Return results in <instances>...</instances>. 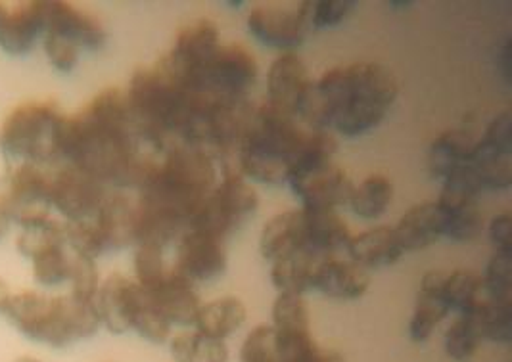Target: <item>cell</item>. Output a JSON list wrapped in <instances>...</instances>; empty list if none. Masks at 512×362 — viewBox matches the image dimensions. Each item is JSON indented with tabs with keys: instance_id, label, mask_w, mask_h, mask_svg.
<instances>
[{
	"instance_id": "6da1fadb",
	"label": "cell",
	"mask_w": 512,
	"mask_h": 362,
	"mask_svg": "<svg viewBox=\"0 0 512 362\" xmlns=\"http://www.w3.org/2000/svg\"><path fill=\"white\" fill-rule=\"evenodd\" d=\"M148 150L152 148L137 133L127 96L119 89L100 92L66 119L64 159L104 186L139 190L158 167Z\"/></svg>"
},
{
	"instance_id": "7a4b0ae2",
	"label": "cell",
	"mask_w": 512,
	"mask_h": 362,
	"mask_svg": "<svg viewBox=\"0 0 512 362\" xmlns=\"http://www.w3.org/2000/svg\"><path fill=\"white\" fill-rule=\"evenodd\" d=\"M307 133L309 129H303L296 115L282 112L269 102L263 104L238 148L242 177L267 186L288 182L290 167Z\"/></svg>"
},
{
	"instance_id": "3957f363",
	"label": "cell",
	"mask_w": 512,
	"mask_h": 362,
	"mask_svg": "<svg viewBox=\"0 0 512 362\" xmlns=\"http://www.w3.org/2000/svg\"><path fill=\"white\" fill-rule=\"evenodd\" d=\"M4 315L25 338L62 349L93 338L100 328L96 305L75 297H47L37 292L12 295Z\"/></svg>"
},
{
	"instance_id": "277c9868",
	"label": "cell",
	"mask_w": 512,
	"mask_h": 362,
	"mask_svg": "<svg viewBox=\"0 0 512 362\" xmlns=\"http://www.w3.org/2000/svg\"><path fill=\"white\" fill-rule=\"evenodd\" d=\"M66 115L56 102H27L0 125V152L10 165L43 167L64 159Z\"/></svg>"
},
{
	"instance_id": "5b68a950",
	"label": "cell",
	"mask_w": 512,
	"mask_h": 362,
	"mask_svg": "<svg viewBox=\"0 0 512 362\" xmlns=\"http://www.w3.org/2000/svg\"><path fill=\"white\" fill-rule=\"evenodd\" d=\"M257 207V192L242 173L227 171L221 184L213 188L194 213L188 230H198L225 242L256 215Z\"/></svg>"
},
{
	"instance_id": "8992f818",
	"label": "cell",
	"mask_w": 512,
	"mask_h": 362,
	"mask_svg": "<svg viewBox=\"0 0 512 362\" xmlns=\"http://www.w3.org/2000/svg\"><path fill=\"white\" fill-rule=\"evenodd\" d=\"M256 79V58L242 45L219 46L204 66L181 77L188 91L215 96H248Z\"/></svg>"
},
{
	"instance_id": "52a82bcc",
	"label": "cell",
	"mask_w": 512,
	"mask_h": 362,
	"mask_svg": "<svg viewBox=\"0 0 512 362\" xmlns=\"http://www.w3.org/2000/svg\"><path fill=\"white\" fill-rule=\"evenodd\" d=\"M0 207L22 228L50 219V173L27 163L10 165L0 179Z\"/></svg>"
},
{
	"instance_id": "ba28073f",
	"label": "cell",
	"mask_w": 512,
	"mask_h": 362,
	"mask_svg": "<svg viewBox=\"0 0 512 362\" xmlns=\"http://www.w3.org/2000/svg\"><path fill=\"white\" fill-rule=\"evenodd\" d=\"M288 184L305 211H336L350 204L353 182L334 161L290 173Z\"/></svg>"
},
{
	"instance_id": "9c48e42d",
	"label": "cell",
	"mask_w": 512,
	"mask_h": 362,
	"mask_svg": "<svg viewBox=\"0 0 512 362\" xmlns=\"http://www.w3.org/2000/svg\"><path fill=\"white\" fill-rule=\"evenodd\" d=\"M106 194L102 182L73 165L50 173V202L70 223L93 221Z\"/></svg>"
},
{
	"instance_id": "30bf717a",
	"label": "cell",
	"mask_w": 512,
	"mask_h": 362,
	"mask_svg": "<svg viewBox=\"0 0 512 362\" xmlns=\"http://www.w3.org/2000/svg\"><path fill=\"white\" fill-rule=\"evenodd\" d=\"M307 2L298 10L257 6L248 16V31L261 45L277 48L282 52H294L305 43L309 31Z\"/></svg>"
},
{
	"instance_id": "8fae6325",
	"label": "cell",
	"mask_w": 512,
	"mask_h": 362,
	"mask_svg": "<svg viewBox=\"0 0 512 362\" xmlns=\"http://www.w3.org/2000/svg\"><path fill=\"white\" fill-rule=\"evenodd\" d=\"M188 282H213L227 271L225 244L198 230H187L177 242V263L173 267Z\"/></svg>"
},
{
	"instance_id": "7c38bea8",
	"label": "cell",
	"mask_w": 512,
	"mask_h": 362,
	"mask_svg": "<svg viewBox=\"0 0 512 362\" xmlns=\"http://www.w3.org/2000/svg\"><path fill=\"white\" fill-rule=\"evenodd\" d=\"M45 35H60L71 41L79 50L98 52L106 45V31L98 20L73 8L68 2L58 0H41Z\"/></svg>"
},
{
	"instance_id": "4fadbf2b",
	"label": "cell",
	"mask_w": 512,
	"mask_h": 362,
	"mask_svg": "<svg viewBox=\"0 0 512 362\" xmlns=\"http://www.w3.org/2000/svg\"><path fill=\"white\" fill-rule=\"evenodd\" d=\"M94 223L100 230L108 251L129 248L137 244V228H139V209L137 200L117 190L106 194L100 205Z\"/></svg>"
},
{
	"instance_id": "5bb4252c",
	"label": "cell",
	"mask_w": 512,
	"mask_h": 362,
	"mask_svg": "<svg viewBox=\"0 0 512 362\" xmlns=\"http://www.w3.org/2000/svg\"><path fill=\"white\" fill-rule=\"evenodd\" d=\"M221 46L219 29L211 20H198L187 25L179 35L171 52L163 58L179 77L204 66Z\"/></svg>"
},
{
	"instance_id": "9a60e30c",
	"label": "cell",
	"mask_w": 512,
	"mask_h": 362,
	"mask_svg": "<svg viewBox=\"0 0 512 362\" xmlns=\"http://www.w3.org/2000/svg\"><path fill=\"white\" fill-rule=\"evenodd\" d=\"M139 294V284L131 282L123 274H112L98 288L94 299L100 324H104L112 334H125L131 330V318L135 301Z\"/></svg>"
},
{
	"instance_id": "2e32d148",
	"label": "cell",
	"mask_w": 512,
	"mask_h": 362,
	"mask_svg": "<svg viewBox=\"0 0 512 362\" xmlns=\"http://www.w3.org/2000/svg\"><path fill=\"white\" fill-rule=\"evenodd\" d=\"M309 83L311 79L302 58L296 52H282L267 73L269 104L296 115V106Z\"/></svg>"
},
{
	"instance_id": "e0dca14e",
	"label": "cell",
	"mask_w": 512,
	"mask_h": 362,
	"mask_svg": "<svg viewBox=\"0 0 512 362\" xmlns=\"http://www.w3.org/2000/svg\"><path fill=\"white\" fill-rule=\"evenodd\" d=\"M144 292L150 295L156 309L171 326H192L196 322L198 311L202 307L200 297L194 290V284L188 282L187 278L181 276L175 269L167 271L165 280L158 288Z\"/></svg>"
},
{
	"instance_id": "ac0fdd59",
	"label": "cell",
	"mask_w": 512,
	"mask_h": 362,
	"mask_svg": "<svg viewBox=\"0 0 512 362\" xmlns=\"http://www.w3.org/2000/svg\"><path fill=\"white\" fill-rule=\"evenodd\" d=\"M371 286V272L365 271L353 261H340L336 257L325 259L313 280V290L336 299V301H357L367 294Z\"/></svg>"
},
{
	"instance_id": "d6986e66",
	"label": "cell",
	"mask_w": 512,
	"mask_h": 362,
	"mask_svg": "<svg viewBox=\"0 0 512 362\" xmlns=\"http://www.w3.org/2000/svg\"><path fill=\"white\" fill-rule=\"evenodd\" d=\"M445 276H447L445 271H428L420 280L415 313L409 322V338L415 343L430 340L436 326L442 322L443 318L451 315L443 297Z\"/></svg>"
},
{
	"instance_id": "ffe728a7",
	"label": "cell",
	"mask_w": 512,
	"mask_h": 362,
	"mask_svg": "<svg viewBox=\"0 0 512 362\" xmlns=\"http://www.w3.org/2000/svg\"><path fill=\"white\" fill-rule=\"evenodd\" d=\"M259 249L273 263L307 249L303 209H290L269 219L261 230Z\"/></svg>"
},
{
	"instance_id": "44dd1931",
	"label": "cell",
	"mask_w": 512,
	"mask_h": 362,
	"mask_svg": "<svg viewBox=\"0 0 512 362\" xmlns=\"http://www.w3.org/2000/svg\"><path fill=\"white\" fill-rule=\"evenodd\" d=\"M350 261L363 267L365 271H380L396 265L403 255L397 242L394 227H376L351 236L348 244Z\"/></svg>"
},
{
	"instance_id": "7402d4cb",
	"label": "cell",
	"mask_w": 512,
	"mask_h": 362,
	"mask_svg": "<svg viewBox=\"0 0 512 362\" xmlns=\"http://www.w3.org/2000/svg\"><path fill=\"white\" fill-rule=\"evenodd\" d=\"M41 33H45L41 0L27 2L8 12L0 23V48L10 56H25Z\"/></svg>"
},
{
	"instance_id": "603a6c76",
	"label": "cell",
	"mask_w": 512,
	"mask_h": 362,
	"mask_svg": "<svg viewBox=\"0 0 512 362\" xmlns=\"http://www.w3.org/2000/svg\"><path fill=\"white\" fill-rule=\"evenodd\" d=\"M397 242L405 251H422L443 238V215L436 204L411 207L394 227Z\"/></svg>"
},
{
	"instance_id": "cb8c5ba5",
	"label": "cell",
	"mask_w": 512,
	"mask_h": 362,
	"mask_svg": "<svg viewBox=\"0 0 512 362\" xmlns=\"http://www.w3.org/2000/svg\"><path fill=\"white\" fill-rule=\"evenodd\" d=\"M305 240L307 249L315 255L330 259L346 251L351 240L348 225L336 211H305Z\"/></svg>"
},
{
	"instance_id": "d4e9b609",
	"label": "cell",
	"mask_w": 512,
	"mask_h": 362,
	"mask_svg": "<svg viewBox=\"0 0 512 362\" xmlns=\"http://www.w3.org/2000/svg\"><path fill=\"white\" fill-rule=\"evenodd\" d=\"M246 318L248 311L242 299L234 295H225L204 303L198 311L194 326L204 336L225 341V338L233 336L234 332H238L244 326Z\"/></svg>"
},
{
	"instance_id": "484cf974",
	"label": "cell",
	"mask_w": 512,
	"mask_h": 362,
	"mask_svg": "<svg viewBox=\"0 0 512 362\" xmlns=\"http://www.w3.org/2000/svg\"><path fill=\"white\" fill-rule=\"evenodd\" d=\"M476 146L474 136L465 129H449L438 136L428 154V171L434 179H447L453 171L463 167Z\"/></svg>"
},
{
	"instance_id": "4316f807",
	"label": "cell",
	"mask_w": 512,
	"mask_h": 362,
	"mask_svg": "<svg viewBox=\"0 0 512 362\" xmlns=\"http://www.w3.org/2000/svg\"><path fill=\"white\" fill-rule=\"evenodd\" d=\"M325 259L309 249H302L290 257L273 263L271 282L279 294L303 295L313 290V280L319 265Z\"/></svg>"
},
{
	"instance_id": "83f0119b",
	"label": "cell",
	"mask_w": 512,
	"mask_h": 362,
	"mask_svg": "<svg viewBox=\"0 0 512 362\" xmlns=\"http://www.w3.org/2000/svg\"><path fill=\"white\" fill-rule=\"evenodd\" d=\"M386 114H388L386 108L369 102L365 98L344 96L338 106L332 127L340 135L357 138V136L367 135L374 129H378Z\"/></svg>"
},
{
	"instance_id": "f1b7e54d",
	"label": "cell",
	"mask_w": 512,
	"mask_h": 362,
	"mask_svg": "<svg viewBox=\"0 0 512 362\" xmlns=\"http://www.w3.org/2000/svg\"><path fill=\"white\" fill-rule=\"evenodd\" d=\"M463 317L472 318L482 340L493 341L499 345H509L512 341V301L489 299L488 295Z\"/></svg>"
},
{
	"instance_id": "f546056e",
	"label": "cell",
	"mask_w": 512,
	"mask_h": 362,
	"mask_svg": "<svg viewBox=\"0 0 512 362\" xmlns=\"http://www.w3.org/2000/svg\"><path fill=\"white\" fill-rule=\"evenodd\" d=\"M470 169L482 184V190H509L512 186V154L491 150L476 142L468 159Z\"/></svg>"
},
{
	"instance_id": "4dcf8cb0",
	"label": "cell",
	"mask_w": 512,
	"mask_h": 362,
	"mask_svg": "<svg viewBox=\"0 0 512 362\" xmlns=\"http://www.w3.org/2000/svg\"><path fill=\"white\" fill-rule=\"evenodd\" d=\"M392 200H394V184L390 179L382 175H371L359 186H353L348 205L357 217L365 221H374L388 211Z\"/></svg>"
},
{
	"instance_id": "1f68e13d",
	"label": "cell",
	"mask_w": 512,
	"mask_h": 362,
	"mask_svg": "<svg viewBox=\"0 0 512 362\" xmlns=\"http://www.w3.org/2000/svg\"><path fill=\"white\" fill-rule=\"evenodd\" d=\"M171 355L175 362H227L229 347L221 340L200 332H185L171 340Z\"/></svg>"
},
{
	"instance_id": "d6a6232c",
	"label": "cell",
	"mask_w": 512,
	"mask_h": 362,
	"mask_svg": "<svg viewBox=\"0 0 512 362\" xmlns=\"http://www.w3.org/2000/svg\"><path fill=\"white\" fill-rule=\"evenodd\" d=\"M443 297L451 313H457V317L468 315L484 297L482 280L468 271L447 272Z\"/></svg>"
},
{
	"instance_id": "836d02e7",
	"label": "cell",
	"mask_w": 512,
	"mask_h": 362,
	"mask_svg": "<svg viewBox=\"0 0 512 362\" xmlns=\"http://www.w3.org/2000/svg\"><path fill=\"white\" fill-rule=\"evenodd\" d=\"M273 328L279 336H309L311 318L302 295L279 294L273 303Z\"/></svg>"
},
{
	"instance_id": "e575fe53",
	"label": "cell",
	"mask_w": 512,
	"mask_h": 362,
	"mask_svg": "<svg viewBox=\"0 0 512 362\" xmlns=\"http://www.w3.org/2000/svg\"><path fill=\"white\" fill-rule=\"evenodd\" d=\"M64 246H66V230L62 223L54 219L24 227L16 242L18 251L29 259H35L37 255L45 253L48 249L64 248Z\"/></svg>"
},
{
	"instance_id": "d590c367",
	"label": "cell",
	"mask_w": 512,
	"mask_h": 362,
	"mask_svg": "<svg viewBox=\"0 0 512 362\" xmlns=\"http://www.w3.org/2000/svg\"><path fill=\"white\" fill-rule=\"evenodd\" d=\"M131 330H135L140 338L162 345L171 336V324L163 318L162 313L152 303L150 295L139 286V294L131 318Z\"/></svg>"
},
{
	"instance_id": "8d00e7d4",
	"label": "cell",
	"mask_w": 512,
	"mask_h": 362,
	"mask_svg": "<svg viewBox=\"0 0 512 362\" xmlns=\"http://www.w3.org/2000/svg\"><path fill=\"white\" fill-rule=\"evenodd\" d=\"M482 192H484L482 184L478 182L474 171L466 163L457 171H453L447 179H443L442 194H440V200L436 202V205L440 207V211H449L459 205L478 202V196Z\"/></svg>"
},
{
	"instance_id": "74e56055",
	"label": "cell",
	"mask_w": 512,
	"mask_h": 362,
	"mask_svg": "<svg viewBox=\"0 0 512 362\" xmlns=\"http://www.w3.org/2000/svg\"><path fill=\"white\" fill-rule=\"evenodd\" d=\"M443 238L453 242H470L480 236L484 230V217L478 207V202L459 205L455 209L442 211Z\"/></svg>"
},
{
	"instance_id": "f35d334b",
	"label": "cell",
	"mask_w": 512,
	"mask_h": 362,
	"mask_svg": "<svg viewBox=\"0 0 512 362\" xmlns=\"http://www.w3.org/2000/svg\"><path fill=\"white\" fill-rule=\"evenodd\" d=\"M482 343V336L472 318L457 317L445 332V353L451 361L470 362Z\"/></svg>"
},
{
	"instance_id": "ab89813d",
	"label": "cell",
	"mask_w": 512,
	"mask_h": 362,
	"mask_svg": "<svg viewBox=\"0 0 512 362\" xmlns=\"http://www.w3.org/2000/svg\"><path fill=\"white\" fill-rule=\"evenodd\" d=\"M240 362H282L273 326L254 328L240 349Z\"/></svg>"
},
{
	"instance_id": "60d3db41",
	"label": "cell",
	"mask_w": 512,
	"mask_h": 362,
	"mask_svg": "<svg viewBox=\"0 0 512 362\" xmlns=\"http://www.w3.org/2000/svg\"><path fill=\"white\" fill-rule=\"evenodd\" d=\"M165 263H163V249L152 244H139L135 253V272L137 284L142 290H154L162 284L167 276Z\"/></svg>"
},
{
	"instance_id": "b9f144b4",
	"label": "cell",
	"mask_w": 512,
	"mask_h": 362,
	"mask_svg": "<svg viewBox=\"0 0 512 362\" xmlns=\"http://www.w3.org/2000/svg\"><path fill=\"white\" fill-rule=\"evenodd\" d=\"M64 230H66V244L73 249L75 255L96 259L104 251H108L94 219L93 221H77V223L68 221L64 225Z\"/></svg>"
},
{
	"instance_id": "7bdbcfd3",
	"label": "cell",
	"mask_w": 512,
	"mask_h": 362,
	"mask_svg": "<svg viewBox=\"0 0 512 362\" xmlns=\"http://www.w3.org/2000/svg\"><path fill=\"white\" fill-rule=\"evenodd\" d=\"M484 294L497 301H512V253H495L484 276Z\"/></svg>"
},
{
	"instance_id": "ee69618b",
	"label": "cell",
	"mask_w": 512,
	"mask_h": 362,
	"mask_svg": "<svg viewBox=\"0 0 512 362\" xmlns=\"http://www.w3.org/2000/svg\"><path fill=\"white\" fill-rule=\"evenodd\" d=\"M71 257L64 248L48 249L33 259V278L43 286H58L70 280Z\"/></svg>"
},
{
	"instance_id": "f6af8a7d",
	"label": "cell",
	"mask_w": 512,
	"mask_h": 362,
	"mask_svg": "<svg viewBox=\"0 0 512 362\" xmlns=\"http://www.w3.org/2000/svg\"><path fill=\"white\" fill-rule=\"evenodd\" d=\"M357 8L355 0H319L307 2L309 27L328 29L346 22L351 12Z\"/></svg>"
},
{
	"instance_id": "bcb514c9",
	"label": "cell",
	"mask_w": 512,
	"mask_h": 362,
	"mask_svg": "<svg viewBox=\"0 0 512 362\" xmlns=\"http://www.w3.org/2000/svg\"><path fill=\"white\" fill-rule=\"evenodd\" d=\"M70 280L71 297L79 299V301H89L94 303L96 294H98V271H96V265H94V259L89 257H81V255H75L71 257V269H70Z\"/></svg>"
},
{
	"instance_id": "7dc6e473",
	"label": "cell",
	"mask_w": 512,
	"mask_h": 362,
	"mask_svg": "<svg viewBox=\"0 0 512 362\" xmlns=\"http://www.w3.org/2000/svg\"><path fill=\"white\" fill-rule=\"evenodd\" d=\"M484 146L491 150L503 152V154H512V114L511 110H505L501 114L495 115L489 121L486 135L480 140Z\"/></svg>"
},
{
	"instance_id": "c3c4849f",
	"label": "cell",
	"mask_w": 512,
	"mask_h": 362,
	"mask_svg": "<svg viewBox=\"0 0 512 362\" xmlns=\"http://www.w3.org/2000/svg\"><path fill=\"white\" fill-rule=\"evenodd\" d=\"M45 50L48 60L58 71L68 73L77 66L79 48L60 35H45Z\"/></svg>"
},
{
	"instance_id": "681fc988",
	"label": "cell",
	"mask_w": 512,
	"mask_h": 362,
	"mask_svg": "<svg viewBox=\"0 0 512 362\" xmlns=\"http://www.w3.org/2000/svg\"><path fill=\"white\" fill-rule=\"evenodd\" d=\"M489 240L495 248V253H512V217L509 213L491 219Z\"/></svg>"
},
{
	"instance_id": "f907efd6",
	"label": "cell",
	"mask_w": 512,
	"mask_h": 362,
	"mask_svg": "<svg viewBox=\"0 0 512 362\" xmlns=\"http://www.w3.org/2000/svg\"><path fill=\"white\" fill-rule=\"evenodd\" d=\"M512 43L511 39H507V43L501 50V58H499V64H501V75L505 79L507 85H511L512 81Z\"/></svg>"
},
{
	"instance_id": "816d5d0a",
	"label": "cell",
	"mask_w": 512,
	"mask_h": 362,
	"mask_svg": "<svg viewBox=\"0 0 512 362\" xmlns=\"http://www.w3.org/2000/svg\"><path fill=\"white\" fill-rule=\"evenodd\" d=\"M303 362H346V359L336 351H325L319 347L309 359H305Z\"/></svg>"
},
{
	"instance_id": "f5cc1de1",
	"label": "cell",
	"mask_w": 512,
	"mask_h": 362,
	"mask_svg": "<svg viewBox=\"0 0 512 362\" xmlns=\"http://www.w3.org/2000/svg\"><path fill=\"white\" fill-rule=\"evenodd\" d=\"M10 297H12V294H10L8 284L0 280V313H4V311H6V305H8Z\"/></svg>"
},
{
	"instance_id": "db71d44e",
	"label": "cell",
	"mask_w": 512,
	"mask_h": 362,
	"mask_svg": "<svg viewBox=\"0 0 512 362\" xmlns=\"http://www.w3.org/2000/svg\"><path fill=\"white\" fill-rule=\"evenodd\" d=\"M8 230H10V219H8L6 211L0 207V240L8 234Z\"/></svg>"
},
{
	"instance_id": "11a10c76",
	"label": "cell",
	"mask_w": 512,
	"mask_h": 362,
	"mask_svg": "<svg viewBox=\"0 0 512 362\" xmlns=\"http://www.w3.org/2000/svg\"><path fill=\"white\" fill-rule=\"evenodd\" d=\"M14 362H43L39 361V359H35V357H20V359H16Z\"/></svg>"
},
{
	"instance_id": "9f6ffc18",
	"label": "cell",
	"mask_w": 512,
	"mask_h": 362,
	"mask_svg": "<svg viewBox=\"0 0 512 362\" xmlns=\"http://www.w3.org/2000/svg\"><path fill=\"white\" fill-rule=\"evenodd\" d=\"M6 14H8V10L0 4V23L4 22V18H6Z\"/></svg>"
}]
</instances>
